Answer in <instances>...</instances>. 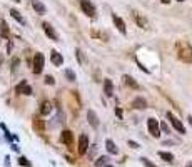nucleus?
I'll use <instances>...</instances> for the list:
<instances>
[{
    "instance_id": "obj_19",
    "label": "nucleus",
    "mask_w": 192,
    "mask_h": 167,
    "mask_svg": "<svg viewBox=\"0 0 192 167\" xmlns=\"http://www.w3.org/2000/svg\"><path fill=\"white\" fill-rule=\"evenodd\" d=\"M105 147H107V151L110 152V154H117V152H119V149H117V145L115 144H114V142L112 140H107V142H105Z\"/></svg>"
},
{
    "instance_id": "obj_23",
    "label": "nucleus",
    "mask_w": 192,
    "mask_h": 167,
    "mask_svg": "<svg viewBox=\"0 0 192 167\" xmlns=\"http://www.w3.org/2000/svg\"><path fill=\"white\" fill-rule=\"evenodd\" d=\"M136 19H137V24H139V25L144 27V28H147V22H145V19H142L139 13H136Z\"/></svg>"
},
{
    "instance_id": "obj_29",
    "label": "nucleus",
    "mask_w": 192,
    "mask_h": 167,
    "mask_svg": "<svg viewBox=\"0 0 192 167\" xmlns=\"http://www.w3.org/2000/svg\"><path fill=\"white\" fill-rule=\"evenodd\" d=\"M159 129H162V130H164V132H167V134L170 132V130H169V125H167L165 122H162V124H161V127H159Z\"/></svg>"
},
{
    "instance_id": "obj_20",
    "label": "nucleus",
    "mask_w": 192,
    "mask_h": 167,
    "mask_svg": "<svg viewBox=\"0 0 192 167\" xmlns=\"http://www.w3.org/2000/svg\"><path fill=\"white\" fill-rule=\"evenodd\" d=\"M124 80H125V84H127V85H130V87H134V89H139V84H137L136 80L132 79V77H129V75H124Z\"/></svg>"
},
{
    "instance_id": "obj_5",
    "label": "nucleus",
    "mask_w": 192,
    "mask_h": 167,
    "mask_svg": "<svg viewBox=\"0 0 192 167\" xmlns=\"http://www.w3.org/2000/svg\"><path fill=\"white\" fill-rule=\"evenodd\" d=\"M80 7H82L84 13L89 17H95V13H97V10H95V7L92 5L89 0H80Z\"/></svg>"
},
{
    "instance_id": "obj_33",
    "label": "nucleus",
    "mask_w": 192,
    "mask_h": 167,
    "mask_svg": "<svg viewBox=\"0 0 192 167\" xmlns=\"http://www.w3.org/2000/svg\"><path fill=\"white\" fill-rule=\"evenodd\" d=\"M161 2H162V3H169L170 0H161Z\"/></svg>"
},
{
    "instance_id": "obj_27",
    "label": "nucleus",
    "mask_w": 192,
    "mask_h": 167,
    "mask_svg": "<svg viewBox=\"0 0 192 167\" xmlns=\"http://www.w3.org/2000/svg\"><path fill=\"white\" fill-rule=\"evenodd\" d=\"M19 164H20V165H25V167H28V165H30V162H28L25 157H20V159H19Z\"/></svg>"
},
{
    "instance_id": "obj_2",
    "label": "nucleus",
    "mask_w": 192,
    "mask_h": 167,
    "mask_svg": "<svg viewBox=\"0 0 192 167\" xmlns=\"http://www.w3.org/2000/svg\"><path fill=\"white\" fill-rule=\"evenodd\" d=\"M44 64H45L44 54L37 52V54L34 55V74H42V70H44Z\"/></svg>"
},
{
    "instance_id": "obj_8",
    "label": "nucleus",
    "mask_w": 192,
    "mask_h": 167,
    "mask_svg": "<svg viewBox=\"0 0 192 167\" xmlns=\"http://www.w3.org/2000/svg\"><path fill=\"white\" fill-rule=\"evenodd\" d=\"M60 140H62L65 145L72 147V145H74V134L70 132V130H63V132H62V136H60Z\"/></svg>"
},
{
    "instance_id": "obj_28",
    "label": "nucleus",
    "mask_w": 192,
    "mask_h": 167,
    "mask_svg": "<svg viewBox=\"0 0 192 167\" xmlns=\"http://www.w3.org/2000/svg\"><path fill=\"white\" fill-rule=\"evenodd\" d=\"M54 82H55V80H54V77H52V75H47V77H45V84L54 85Z\"/></svg>"
},
{
    "instance_id": "obj_22",
    "label": "nucleus",
    "mask_w": 192,
    "mask_h": 167,
    "mask_svg": "<svg viewBox=\"0 0 192 167\" xmlns=\"http://www.w3.org/2000/svg\"><path fill=\"white\" fill-rule=\"evenodd\" d=\"M34 127H35V129H38V130L42 132V130H44V122H42L38 117H35V119H34Z\"/></svg>"
},
{
    "instance_id": "obj_11",
    "label": "nucleus",
    "mask_w": 192,
    "mask_h": 167,
    "mask_svg": "<svg viewBox=\"0 0 192 167\" xmlns=\"http://www.w3.org/2000/svg\"><path fill=\"white\" fill-rule=\"evenodd\" d=\"M132 107L137 109V111H142V109L147 107V100H145V99H142V97H137V99H134Z\"/></svg>"
},
{
    "instance_id": "obj_30",
    "label": "nucleus",
    "mask_w": 192,
    "mask_h": 167,
    "mask_svg": "<svg viewBox=\"0 0 192 167\" xmlns=\"http://www.w3.org/2000/svg\"><path fill=\"white\" fill-rule=\"evenodd\" d=\"M17 65H19V59H13V60H12V72H15Z\"/></svg>"
},
{
    "instance_id": "obj_1",
    "label": "nucleus",
    "mask_w": 192,
    "mask_h": 167,
    "mask_svg": "<svg viewBox=\"0 0 192 167\" xmlns=\"http://www.w3.org/2000/svg\"><path fill=\"white\" fill-rule=\"evenodd\" d=\"M176 52H177V57H179L182 62L192 64V47L187 40H177Z\"/></svg>"
},
{
    "instance_id": "obj_3",
    "label": "nucleus",
    "mask_w": 192,
    "mask_h": 167,
    "mask_svg": "<svg viewBox=\"0 0 192 167\" xmlns=\"http://www.w3.org/2000/svg\"><path fill=\"white\" fill-rule=\"evenodd\" d=\"M147 127H149V132H150L152 137H161V129H159V122L157 119H154V117H150V119L147 120Z\"/></svg>"
},
{
    "instance_id": "obj_14",
    "label": "nucleus",
    "mask_w": 192,
    "mask_h": 167,
    "mask_svg": "<svg viewBox=\"0 0 192 167\" xmlns=\"http://www.w3.org/2000/svg\"><path fill=\"white\" fill-rule=\"evenodd\" d=\"M32 7H34V9H35V12H37V13H40V15H44V13H45V10H47V9H45V5L40 2V0H32Z\"/></svg>"
},
{
    "instance_id": "obj_6",
    "label": "nucleus",
    "mask_w": 192,
    "mask_h": 167,
    "mask_svg": "<svg viewBox=\"0 0 192 167\" xmlns=\"http://www.w3.org/2000/svg\"><path fill=\"white\" fill-rule=\"evenodd\" d=\"M15 92L17 94H22V95H32V87L25 82V80H22V82L15 87Z\"/></svg>"
},
{
    "instance_id": "obj_13",
    "label": "nucleus",
    "mask_w": 192,
    "mask_h": 167,
    "mask_svg": "<svg viewBox=\"0 0 192 167\" xmlns=\"http://www.w3.org/2000/svg\"><path fill=\"white\" fill-rule=\"evenodd\" d=\"M50 60H52V64H54V65H62V64H63V57H62V54H59L57 50H52Z\"/></svg>"
},
{
    "instance_id": "obj_24",
    "label": "nucleus",
    "mask_w": 192,
    "mask_h": 167,
    "mask_svg": "<svg viewBox=\"0 0 192 167\" xmlns=\"http://www.w3.org/2000/svg\"><path fill=\"white\" fill-rule=\"evenodd\" d=\"M107 161H109V157H99V159H97V162H95V165H97V167H102Z\"/></svg>"
},
{
    "instance_id": "obj_21",
    "label": "nucleus",
    "mask_w": 192,
    "mask_h": 167,
    "mask_svg": "<svg viewBox=\"0 0 192 167\" xmlns=\"http://www.w3.org/2000/svg\"><path fill=\"white\" fill-rule=\"evenodd\" d=\"M159 155H161V159H164L165 162H172L174 161V155L170 154V152H159Z\"/></svg>"
},
{
    "instance_id": "obj_12",
    "label": "nucleus",
    "mask_w": 192,
    "mask_h": 167,
    "mask_svg": "<svg viewBox=\"0 0 192 167\" xmlns=\"http://www.w3.org/2000/svg\"><path fill=\"white\" fill-rule=\"evenodd\" d=\"M42 27H44V32L47 34V37H50L52 40H57V32L54 30V27H52L50 24H44Z\"/></svg>"
},
{
    "instance_id": "obj_9",
    "label": "nucleus",
    "mask_w": 192,
    "mask_h": 167,
    "mask_svg": "<svg viewBox=\"0 0 192 167\" xmlns=\"http://www.w3.org/2000/svg\"><path fill=\"white\" fill-rule=\"evenodd\" d=\"M89 149V137L82 134V136L79 137V154H85Z\"/></svg>"
},
{
    "instance_id": "obj_35",
    "label": "nucleus",
    "mask_w": 192,
    "mask_h": 167,
    "mask_svg": "<svg viewBox=\"0 0 192 167\" xmlns=\"http://www.w3.org/2000/svg\"><path fill=\"white\" fill-rule=\"evenodd\" d=\"M189 124H190V125H192V115L189 117Z\"/></svg>"
},
{
    "instance_id": "obj_37",
    "label": "nucleus",
    "mask_w": 192,
    "mask_h": 167,
    "mask_svg": "<svg viewBox=\"0 0 192 167\" xmlns=\"http://www.w3.org/2000/svg\"><path fill=\"white\" fill-rule=\"evenodd\" d=\"M179 2H184V0H179Z\"/></svg>"
},
{
    "instance_id": "obj_25",
    "label": "nucleus",
    "mask_w": 192,
    "mask_h": 167,
    "mask_svg": "<svg viewBox=\"0 0 192 167\" xmlns=\"http://www.w3.org/2000/svg\"><path fill=\"white\" fill-rule=\"evenodd\" d=\"M65 75H67V79H69V80H72V82L75 80V74H74L72 70H65Z\"/></svg>"
},
{
    "instance_id": "obj_16",
    "label": "nucleus",
    "mask_w": 192,
    "mask_h": 167,
    "mask_svg": "<svg viewBox=\"0 0 192 167\" xmlns=\"http://www.w3.org/2000/svg\"><path fill=\"white\" fill-rule=\"evenodd\" d=\"M52 112V104L49 100L42 102V107H40V114L42 115H49V114Z\"/></svg>"
},
{
    "instance_id": "obj_34",
    "label": "nucleus",
    "mask_w": 192,
    "mask_h": 167,
    "mask_svg": "<svg viewBox=\"0 0 192 167\" xmlns=\"http://www.w3.org/2000/svg\"><path fill=\"white\" fill-rule=\"evenodd\" d=\"M2 62H3V57H0V67H2Z\"/></svg>"
},
{
    "instance_id": "obj_38",
    "label": "nucleus",
    "mask_w": 192,
    "mask_h": 167,
    "mask_svg": "<svg viewBox=\"0 0 192 167\" xmlns=\"http://www.w3.org/2000/svg\"><path fill=\"white\" fill-rule=\"evenodd\" d=\"M107 167H112V165H107Z\"/></svg>"
},
{
    "instance_id": "obj_31",
    "label": "nucleus",
    "mask_w": 192,
    "mask_h": 167,
    "mask_svg": "<svg viewBox=\"0 0 192 167\" xmlns=\"http://www.w3.org/2000/svg\"><path fill=\"white\" fill-rule=\"evenodd\" d=\"M129 145L132 149H139V144H137V142H134V140H129Z\"/></svg>"
},
{
    "instance_id": "obj_18",
    "label": "nucleus",
    "mask_w": 192,
    "mask_h": 167,
    "mask_svg": "<svg viewBox=\"0 0 192 167\" xmlns=\"http://www.w3.org/2000/svg\"><path fill=\"white\" fill-rule=\"evenodd\" d=\"M10 15H12L13 19H15L17 22H19V24H22V25H24V24H25V19H24V17L20 15V12H19V10L12 9V10H10Z\"/></svg>"
},
{
    "instance_id": "obj_26",
    "label": "nucleus",
    "mask_w": 192,
    "mask_h": 167,
    "mask_svg": "<svg viewBox=\"0 0 192 167\" xmlns=\"http://www.w3.org/2000/svg\"><path fill=\"white\" fill-rule=\"evenodd\" d=\"M140 161H142V164H144L145 167H155V165H154V164H152V162H150V161H149V159H145V157H142V159H140Z\"/></svg>"
},
{
    "instance_id": "obj_7",
    "label": "nucleus",
    "mask_w": 192,
    "mask_h": 167,
    "mask_svg": "<svg viewBox=\"0 0 192 167\" xmlns=\"http://www.w3.org/2000/svg\"><path fill=\"white\" fill-rule=\"evenodd\" d=\"M112 20H114V24H115L117 30H119V32H120V34H122V35H125V34H127V28H125V22H124V20L120 19V17H117L115 13H114V15H112Z\"/></svg>"
},
{
    "instance_id": "obj_36",
    "label": "nucleus",
    "mask_w": 192,
    "mask_h": 167,
    "mask_svg": "<svg viewBox=\"0 0 192 167\" xmlns=\"http://www.w3.org/2000/svg\"><path fill=\"white\" fill-rule=\"evenodd\" d=\"M13 2H17V3H19V2H20V0H13Z\"/></svg>"
},
{
    "instance_id": "obj_15",
    "label": "nucleus",
    "mask_w": 192,
    "mask_h": 167,
    "mask_svg": "<svg viewBox=\"0 0 192 167\" xmlns=\"http://www.w3.org/2000/svg\"><path fill=\"white\" fill-rule=\"evenodd\" d=\"M104 92H105V95H107V97H112V94H114V85H112V80H110V79H105V80H104Z\"/></svg>"
},
{
    "instance_id": "obj_10",
    "label": "nucleus",
    "mask_w": 192,
    "mask_h": 167,
    "mask_svg": "<svg viewBox=\"0 0 192 167\" xmlns=\"http://www.w3.org/2000/svg\"><path fill=\"white\" fill-rule=\"evenodd\" d=\"M87 119H89V124H90L94 129H97V127H99V117H97V114H95L94 111H89L87 112Z\"/></svg>"
},
{
    "instance_id": "obj_32",
    "label": "nucleus",
    "mask_w": 192,
    "mask_h": 167,
    "mask_svg": "<svg viewBox=\"0 0 192 167\" xmlns=\"http://www.w3.org/2000/svg\"><path fill=\"white\" fill-rule=\"evenodd\" d=\"M115 114H117L119 117H122V111H120V109H115Z\"/></svg>"
},
{
    "instance_id": "obj_4",
    "label": "nucleus",
    "mask_w": 192,
    "mask_h": 167,
    "mask_svg": "<svg viewBox=\"0 0 192 167\" xmlns=\"http://www.w3.org/2000/svg\"><path fill=\"white\" fill-rule=\"evenodd\" d=\"M167 119L172 122V125H174V129L177 130V132H180V134H186V127L182 125V122H180L179 119H177L176 115H174L172 112H167Z\"/></svg>"
},
{
    "instance_id": "obj_17",
    "label": "nucleus",
    "mask_w": 192,
    "mask_h": 167,
    "mask_svg": "<svg viewBox=\"0 0 192 167\" xmlns=\"http://www.w3.org/2000/svg\"><path fill=\"white\" fill-rule=\"evenodd\" d=\"M0 34L3 35L5 38H9V35H10V28H9V24L5 22V20H2L0 22Z\"/></svg>"
}]
</instances>
